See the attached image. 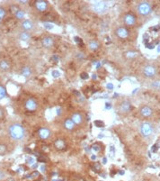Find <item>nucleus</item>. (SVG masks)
Returning <instances> with one entry per match:
<instances>
[{"instance_id":"1","label":"nucleus","mask_w":160,"mask_h":181,"mask_svg":"<svg viewBox=\"0 0 160 181\" xmlns=\"http://www.w3.org/2000/svg\"><path fill=\"white\" fill-rule=\"evenodd\" d=\"M9 136L15 141H21L25 136V129L20 123H12L8 127Z\"/></svg>"},{"instance_id":"2","label":"nucleus","mask_w":160,"mask_h":181,"mask_svg":"<svg viewBox=\"0 0 160 181\" xmlns=\"http://www.w3.org/2000/svg\"><path fill=\"white\" fill-rule=\"evenodd\" d=\"M156 126L153 122L145 121L142 122L140 126V133L143 138H150L156 133Z\"/></svg>"},{"instance_id":"3","label":"nucleus","mask_w":160,"mask_h":181,"mask_svg":"<svg viewBox=\"0 0 160 181\" xmlns=\"http://www.w3.org/2000/svg\"><path fill=\"white\" fill-rule=\"evenodd\" d=\"M137 10L138 13L142 16H148L151 14L152 12V5L149 2L147 1H142L138 4L137 5Z\"/></svg>"},{"instance_id":"4","label":"nucleus","mask_w":160,"mask_h":181,"mask_svg":"<svg viewBox=\"0 0 160 181\" xmlns=\"http://www.w3.org/2000/svg\"><path fill=\"white\" fill-rule=\"evenodd\" d=\"M142 73L143 75L146 77V78H148V79H152L154 77H156L157 73H158V70H157V68L153 65H146L144 68H143V70H142Z\"/></svg>"},{"instance_id":"5","label":"nucleus","mask_w":160,"mask_h":181,"mask_svg":"<svg viewBox=\"0 0 160 181\" xmlns=\"http://www.w3.org/2000/svg\"><path fill=\"white\" fill-rule=\"evenodd\" d=\"M139 113H140V115L143 118H149L153 115L154 114V110L151 106L148 105H144L140 107V110H139Z\"/></svg>"},{"instance_id":"6","label":"nucleus","mask_w":160,"mask_h":181,"mask_svg":"<svg viewBox=\"0 0 160 181\" xmlns=\"http://www.w3.org/2000/svg\"><path fill=\"white\" fill-rule=\"evenodd\" d=\"M108 8H109V5L105 1H96L94 4V10L99 14L106 12Z\"/></svg>"},{"instance_id":"7","label":"nucleus","mask_w":160,"mask_h":181,"mask_svg":"<svg viewBox=\"0 0 160 181\" xmlns=\"http://www.w3.org/2000/svg\"><path fill=\"white\" fill-rule=\"evenodd\" d=\"M130 109H131V104L128 100H123L122 102H120L119 106H118V111L121 115L129 114Z\"/></svg>"},{"instance_id":"8","label":"nucleus","mask_w":160,"mask_h":181,"mask_svg":"<svg viewBox=\"0 0 160 181\" xmlns=\"http://www.w3.org/2000/svg\"><path fill=\"white\" fill-rule=\"evenodd\" d=\"M136 21H137L136 16L133 14H131V13L126 14L124 16V17H123V22H124L125 25H127V26H133V25H135L136 24Z\"/></svg>"},{"instance_id":"9","label":"nucleus","mask_w":160,"mask_h":181,"mask_svg":"<svg viewBox=\"0 0 160 181\" xmlns=\"http://www.w3.org/2000/svg\"><path fill=\"white\" fill-rule=\"evenodd\" d=\"M25 108L27 111H30V112H33L37 109L38 107V103L37 101L35 100L34 98H29L25 101Z\"/></svg>"},{"instance_id":"10","label":"nucleus","mask_w":160,"mask_h":181,"mask_svg":"<svg viewBox=\"0 0 160 181\" xmlns=\"http://www.w3.org/2000/svg\"><path fill=\"white\" fill-rule=\"evenodd\" d=\"M129 31L127 28L123 27V26H120L116 29V35L120 38V39H127L129 37Z\"/></svg>"},{"instance_id":"11","label":"nucleus","mask_w":160,"mask_h":181,"mask_svg":"<svg viewBox=\"0 0 160 181\" xmlns=\"http://www.w3.org/2000/svg\"><path fill=\"white\" fill-rule=\"evenodd\" d=\"M71 120L76 125H82L84 123V116L80 113H74L71 115Z\"/></svg>"},{"instance_id":"12","label":"nucleus","mask_w":160,"mask_h":181,"mask_svg":"<svg viewBox=\"0 0 160 181\" xmlns=\"http://www.w3.org/2000/svg\"><path fill=\"white\" fill-rule=\"evenodd\" d=\"M38 135L41 140H47L50 136V130L46 127H42L38 131Z\"/></svg>"},{"instance_id":"13","label":"nucleus","mask_w":160,"mask_h":181,"mask_svg":"<svg viewBox=\"0 0 160 181\" xmlns=\"http://www.w3.org/2000/svg\"><path fill=\"white\" fill-rule=\"evenodd\" d=\"M35 7L38 11L40 12H44L47 10L48 8V3L46 1H43V0H39V1H36L35 2Z\"/></svg>"},{"instance_id":"14","label":"nucleus","mask_w":160,"mask_h":181,"mask_svg":"<svg viewBox=\"0 0 160 181\" xmlns=\"http://www.w3.org/2000/svg\"><path fill=\"white\" fill-rule=\"evenodd\" d=\"M41 44L45 47V48H50L54 45V40L52 37L50 36H46L44 37L41 41Z\"/></svg>"},{"instance_id":"15","label":"nucleus","mask_w":160,"mask_h":181,"mask_svg":"<svg viewBox=\"0 0 160 181\" xmlns=\"http://www.w3.org/2000/svg\"><path fill=\"white\" fill-rule=\"evenodd\" d=\"M22 28L25 31V32H29L31 30H33V23L31 20H23L22 22Z\"/></svg>"},{"instance_id":"16","label":"nucleus","mask_w":160,"mask_h":181,"mask_svg":"<svg viewBox=\"0 0 160 181\" xmlns=\"http://www.w3.org/2000/svg\"><path fill=\"white\" fill-rule=\"evenodd\" d=\"M63 126H64V128H65L66 130H68V131H72V130L75 129L76 124L73 122V121L71 120V118H70V119H66V120L63 122Z\"/></svg>"},{"instance_id":"17","label":"nucleus","mask_w":160,"mask_h":181,"mask_svg":"<svg viewBox=\"0 0 160 181\" xmlns=\"http://www.w3.org/2000/svg\"><path fill=\"white\" fill-rule=\"evenodd\" d=\"M21 74L22 76H23L24 78H30L33 74V70L31 69V67L29 66H24L21 69Z\"/></svg>"},{"instance_id":"18","label":"nucleus","mask_w":160,"mask_h":181,"mask_svg":"<svg viewBox=\"0 0 160 181\" xmlns=\"http://www.w3.org/2000/svg\"><path fill=\"white\" fill-rule=\"evenodd\" d=\"M10 69V63L5 60H0V69L6 71Z\"/></svg>"},{"instance_id":"19","label":"nucleus","mask_w":160,"mask_h":181,"mask_svg":"<svg viewBox=\"0 0 160 181\" xmlns=\"http://www.w3.org/2000/svg\"><path fill=\"white\" fill-rule=\"evenodd\" d=\"M19 39L21 41H27L30 40V38H31V34L28 33V32H25V31H23V32H22L19 34Z\"/></svg>"},{"instance_id":"20","label":"nucleus","mask_w":160,"mask_h":181,"mask_svg":"<svg viewBox=\"0 0 160 181\" xmlns=\"http://www.w3.org/2000/svg\"><path fill=\"white\" fill-rule=\"evenodd\" d=\"M54 145H55V148H56L57 150H59V151L63 150V149L66 147L65 141H63V140H61V139H59V140H57V141H55Z\"/></svg>"},{"instance_id":"21","label":"nucleus","mask_w":160,"mask_h":181,"mask_svg":"<svg viewBox=\"0 0 160 181\" xmlns=\"http://www.w3.org/2000/svg\"><path fill=\"white\" fill-rule=\"evenodd\" d=\"M88 46L91 51H96L99 48V42L97 41H90Z\"/></svg>"},{"instance_id":"22","label":"nucleus","mask_w":160,"mask_h":181,"mask_svg":"<svg viewBox=\"0 0 160 181\" xmlns=\"http://www.w3.org/2000/svg\"><path fill=\"white\" fill-rule=\"evenodd\" d=\"M15 16H16V17L18 19V20H22L23 17H24V16H25V13H24V11H23V10H21L19 9L16 14H15Z\"/></svg>"},{"instance_id":"23","label":"nucleus","mask_w":160,"mask_h":181,"mask_svg":"<svg viewBox=\"0 0 160 181\" xmlns=\"http://www.w3.org/2000/svg\"><path fill=\"white\" fill-rule=\"evenodd\" d=\"M5 97H6V90L5 87L0 86V101L3 100Z\"/></svg>"},{"instance_id":"24","label":"nucleus","mask_w":160,"mask_h":181,"mask_svg":"<svg viewBox=\"0 0 160 181\" xmlns=\"http://www.w3.org/2000/svg\"><path fill=\"white\" fill-rule=\"evenodd\" d=\"M6 151H7L6 146H5V144L0 143V154H4V153H5V152H6Z\"/></svg>"},{"instance_id":"25","label":"nucleus","mask_w":160,"mask_h":181,"mask_svg":"<svg viewBox=\"0 0 160 181\" xmlns=\"http://www.w3.org/2000/svg\"><path fill=\"white\" fill-rule=\"evenodd\" d=\"M60 75H61V73H60V70H53L52 72H51V76L53 77V78H59L60 77Z\"/></svg>"},{"instance_id":"26","label":"nucleus","mask_w":160,"mask_h":181,"mask_svg":"<svg viewBox=\"0 0 160 181\" xmlns=\"http://www.w3.org/2000/svg\"><path fill=\"white\" fill-rule=\"evenodd\" d=\"M101 148L99 145H97V144H94L93 146H92V151H95V152H99L100 151Z\"/></svg>"},{"instance_id":"27","label":"nucleus","mask_w":160,"mask_h":181,"mask_svg":"<svg viewBox=\"0 0 160 181\" xmlns=\"http://www.w3.org/2000/svg\"><path fill=\"white\" fill-rule=\"evenodd\" d=\"M5 16V11L4 8L0 7V21H2Z\"/></svg>"},{"instance_id":"28","label":"nucleus","mask_w":160,"mask_h":181,"mask_svg":"<svg viewBox=\"0 0 160 181\" xmlns=\"http://www.w3.org/2000/svg\"><path fill=\"white\" fill-rule=\"evenodd\" d=\"M44 27H45L46 29H48V30H52V29L54 28V26H53L51 23H44Z\"/></svg>"},{"instance_id":"29","label":"nucleus","mask_w":160,"mask_h":181,"mask_svg":"<svg viewBox=\"0 0 160 181\" xmlns=\"http://www.w3.org/2000/svg\"><path fill=\"white\" fill-rule=\"evenodd\" d=\"M5 176V172H4L3 170H0V180H1V179H4Z\"/></svg>"},{"instance_id":"30","label":"nucleus","mask_w":160,"mask_h":181,"mask_svg":"<svg viewBox=\"0 0 160 181\" xmlns=\"http://www.w3.org/2000/svg\"><path fill=\"white\" fill-rule=\"evenodd\" d=\"M52 60H54V61L58 62V61H60V58H59L58 56L54 55V56H52Z\"/></svg>"},{"instance_id":"31","label":"nucleus","mask_w":160,"mask_h":181,"mask_svg":"<svg viewBox=\"0 0 160 181\" xmlns=\"http://www.w3.org/2000/svg\"><path fill=\"white\" fill-rule=\"evenodd\" d=\"M107 88L108 89H113V85L112 84H108L107 85Z\"/></svg>"},{"instance_id":"32","label":"nucleus","mask_w":160,"mask_h":181,"mask_svg":"<svg viewBox=\"0 0 160 181\" xmlns=\"http://www.w3.org/2000/svg\"><path fill=\"white\" fill-rule=\"evenodd\" d=\"M81 77H82V79H87V78H88V75H84V74H83Z\"/></svg>"},{"instance_id":"33","label":"nucleus","mask_w":160,"mask_h":181,"mask_svg":"<svg viewBox=\"0 0 160 181\" xmlns=\"http://www.w3.org/2000/svg\"><path fill=\"white\" fill-rule=\"evenodd\" d=\"M2 115H3V111L0 109V117H2Z\"/></svg>"},{"instance_id":"34","label":"nucleus","mask_w":160,"mask_h":181,"mask_svg":"<svg viewBox=\"0 0 160 181\" xmlns=\"http://www.w3.org/2000/svg\"><path fill=\"white\" fill-rule=\"evenodd\" d=\"M20 3H23V4H25V3H27V1H19Z\"/></svg>"},{"instance_id":"35","label":"nucleus","mask_w":160,"mask_h":181,"mask_svg":"<svg viewBox=\"0 0 160 181\" xmlns=\"http://www.w3.org/2000/svg\"><path fill=\"white\" fill-rule=\"evenodd\" d=\"M0 23H1V21H0Z\"/></svg>"}]
</instances>
